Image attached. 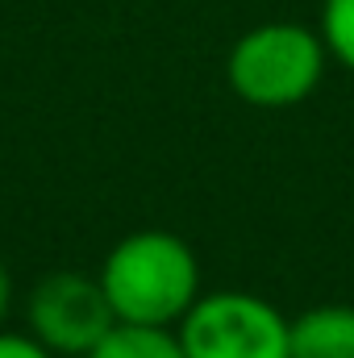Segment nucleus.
<instances>
[{"label": "nucleus", "mask_w": 354, "mask_h": 358, "mask_svg": "<svg viewBox=\"0 0 354 358\" xmlns=\"http://www.w3.org/2000/svg\"><path fill=\"white\" fill-rule=\"evenodd\" d=\"M100 287L121 325L176 329L200 300L196 250L171 229H134L100 263Z\"/></svg>", "instance_id": "f257e3e1"}, {"label": "nucleus", "mask_w": 354, "mask_h": 358, "mask_svg": "<svg viewBox=\"0 0 354 358\" xmlns=\"http://www.w3.org/2000/svg\"><path fill=\"white\" fill-rule=\"evenodd\" d=\"M325 63L330 50L317 29L300 21H263L229 46L225 80L238 100L255 108H292L321 88Z\"/></svg>", "instance_id": "f03ea898"}, {"label": "nucleus", "mask_w": 354, "mask_h": 358, "mask_svg": "<svg viewBox=\"0 0 354 358\" xmlns=\"http://www.w3.org/2000/svg\"><path fill=\"white\" fill-rule=\"evenodd\" d=\"M288 325L255 292H200L176 338L183 358H288Z\"/></svg>", "instance_id": "7ed1b4c3"}, {"label": "nucleus", "mask_w": 354, "mask_h": 358, "mask_svg": "<svg viewBox=\"0 0 354 358\" xmlns=\"http://www.w3.org/2000/svg\"><path fill=\"white\" fill-rule=\"evenodd\" d=\"M25 317H29V334L55 358H84L121 325L100 279L84 271H55L38 279Z\"/></svg>", "instance_id": "20e7f679"}, {"label": "nucleus", "mask_w": 354, "mask_h": 358, "mask_svg": "<svg viewBox=\"0 0 354 358\" xmlns=\"http://www.w3.org/2000/svg\"><path fill=\"white\" fill-rule=\"evenodd\" d=\"M288 358H354V304H317L292 317Z\"/></svg>", "instance_id": "39448f33"}, {"label": "nucleus", "mask_w": 354, "mask_h": 358, "mask_svg": "<svg viewBox=\"0 0 354 358\" xmlns=\"http://www.w3.org/2000/svg\"><path fill=\"white\" fill-rule=\"evenodd\" d=\"M84 358H183L176 329H142V325H117L96 350Z\"/></svg>", "instance_id": "423d86ee"}, {"label": "nucleus", "mask_w": 354, "mask_h": 358, "mask_svg": "<svg viewBox=\"0 0 354 358\" xmlns=\"http://www.w3.org/2000/svg\"><path fill=\"white\" fill-rule=\"evenodd\" d=\"M321 42L330 59L354 71V0H321Z\"/></svg>", "instance_id": "0eeeda50"}, {"label": "nucleus", "mask_w": 354, "mask_h": 358, "mask_svg": "<svg viewBox=\"0 0 354 358\" xmlns=\"http://www.w3.org/2000/svg\"><path fill=\"white\" fill-rule=\"evenodd\" d=\"M0 358H55L34 334H4L0 329Z\"/></svg>", "instance_id": "6e6552de"}, {"label": "nucleus", "mask_w": 354, "mask_h": 358, "mask_svg": "<svg viewBox=\"0 0 354 358\" xmlns=\"http://www.w3.org/2000/svg\"><path fill=\"white\" fill-rule=\"evenodd\" d=\"M8 304H13V279H8V271L0 263V325H4V317H8Z\"/></svg>", "instance_id": "1a4fd4ad"}]
</instances>
